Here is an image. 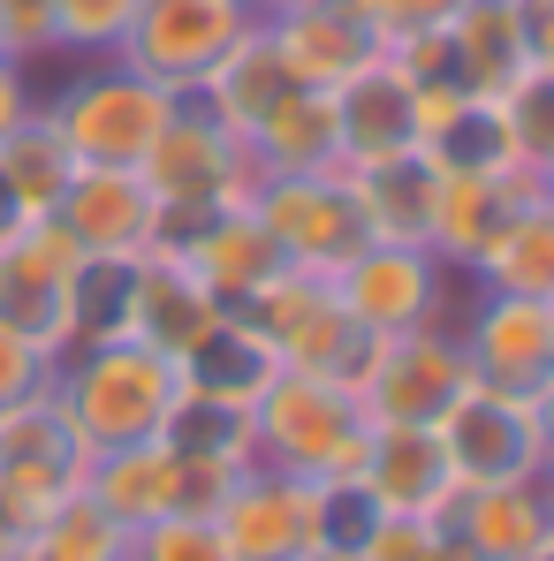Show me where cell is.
Here are the masks:
<instances>
[{
	"mask_svg": "<svg viewBox=\"0 0 554 561\" xmlns=\"http://www.w3.org/2000/svg\"><path fill=\"white\" fill-rule=\"evenodd\" d=\"M77 152L61 145V129L46 122V114H23L8 137H0V183L15 190V213L23 220H46L54 205H61V190L77 183Z\"/></svg>",
	"mask_w": 554,
	"mask_h": 561,
	"instance_id": "cell-32",
	"label": "cell"
},
{
	"mask_svg": "<svg viewBox=\"0 0 554 561\" xmlns=\"http://www.w3.org/2000/svg\"><path fill=\"white\" fill-rule=\"evenodd\" d=\"M251 433H259V463L289 470V478H350L365 456L372 417L342 379L274 373V387L251 402Z\"/></svg>",
	"mask_w": 554,
	"mask_h": 561,
	"instance_id": "cell-3",
	"label": "cell"
},
{
	"mask_svg": "<svg viewBox=\"0 0 554 561\" xmlns=\"http://www.w3.org/2000/svg\"><path fill=\"white\" fill-rule=\"evenodd\" d=\"M501 114H509V145H517V168L524 175H540L554 168V77H517L509 92H501Z\"/></svg>",
	"mask_w": 554,
	"mask_h": 561,
	"instance_id": "cell-37",
	"label": "cell"
},
{
	"mask_svg": "<svg viewBox=\"0 0 554 561\" xmlns=\"http://www.w3.org/2000/svg\"><path fill=\"white\" fill-rule=\"evenodd\" d=\"M84 259H145L160 228V197L137 168H77L61 205L46 213Z\"/></svg>",
	"mask_w": 554,
	"mask_h": 561,
	"instance_id": "cell-13",
	"label": "cell"
},
{
	"mask_svg": "<svg viewBox=\"0 0 554 561\" xmlns=\"http://www.w3.org/2000/svg\"><path fill=\"white\" fill-rule=\"evenodd\" d=\"M456 485H524L547 470V440H540V410L524 394H501V387H463L456 410L433 425Z\"/></svg>",
	"mask_w": 554,
	"mask_h": 561,
	"instance_id": "cell-10",
	"label": "cell"
},
{
	"mask_svg": "<svg viewBox=\"0 0 554 561\" xmlns=\"http://www.w3.org/2000/svg\"><path fill=\"white\" fill-rule=\"evenodd\" d=\"M274 373H281L274 350H267V342H259V334H251V327H244L236 311H228V319H221V327H213V334H205V342L190 350L183 365H176V379H183L190 394H213V402H244V410H251V402H259V394L274 387Z\"/></svg>",
	"mask_w": 554,
	"mask_h": 561,
	"instance_id": "cell-31",
	"label": "cell"
},
{
	"mask_svg": "<svg viewBox=\"0 0 554 561\" xmlns=\"http://www.w3.org/2000/svg\"><path fill=\"white\" fill-rule=\"evenodd\" d=\"M15 554H23V531H15V516L0 508V561H15Z\"/></svg>",
	"mask_w": 554,
	"mask_h": 561,
	"instance_id": "cell-46",
	"label": "cell"
},
{
	"mask_svg": "<svg viewBox=\"0 0 554 561\" xmlns=\"http://www.w3.org/2000/svg\"><path fill=\"white\" fill-rule=\"evenodd\" d=\"M532 190H540V197L554 205V168H540V175H532Z\"/></svg>",
	"mask_w": 554,
	"mask_h": 561,
	"instance_id": "cell-49",
	"label": "cell"
},
{
	"mask_svg": "<svg viewBox=\"0 0 554 561\" xmlns=\"http://www.w3.org/2000/svg\"><path fill=\"white\" fill-rule=\"evenodd\" d=\"M84 493L122 524V531H145L160 516H183V463L176 448L160 440H137V448H99L84 463Z\"/></svg>",
	"mask_w": 554,
	"mask_h": 561,
	"instance_id": "cell-24",
	"label": "cell"
},
{
	"mask_svg": "<svg viewBox=\"0 0 554 561\" xmlns=\"http://www.w3.org/2000/svg\"><path fill=\"white\" fill-rule=\"evenodd\" d=\"M471 280L486 296H554V205L540 190L517 197V213L494 228V243L471 259Z\"/></svg>",
	"mask_w": 554,
	"mask_h": 561,
	"instance_id": "cell-26",
	"label": "cell"
},
{
	"mask_svg": "<svg viewBox=\"0 0 554 561\" xmlns=\"http://www.w3.org/2000/svg\"><path fill=\"white\" fill-rule=\"evenodd\" d=\"M251 213H259V228L274 236L281 266L319 274V280L372 243L365 213H358V190H350L342 168H319V175H259Z\"/></svg>",
	"mask_w": 554,
	"mask_h": 561,
	"instance_id": "cell-5",
	"label": "cell"
},
{
	"mask_svg": "<svg viewBox=\"0 0 554 561\" xmlns=\"http://www.w3.org/2000/svg\"><path fill=\"white\" fill-rule=\"evenodd\" d=\"M236 561H296L312 547V478H289L274 463H244L228 501L213 508Z\"/></svg>",
	"mask_w": 554,
	"mask_h": 561,
	"instance_id": "cell-14",
	"label": "cell"
},
{
	"mask_svg": "<svg viewBox=\"0 0 554 561\" xmlns=\"http://www.w3.org/2000/svg\"><path fill=\"white\" fill-rule=\"evenodd\" d=\"M54 365H61V357H54L31 327L0 319V410H15V402L46 394V387H54Z\"/></svg>",
	"mask_w": 554,
	"mask_h": 561,
	"instance_id": "cell-39",
	"label": "cell"
},
{
	"mask_svg": "<svg viewBox=\"0 0 554 561\" xmlns=\"http://www.w3.org/2000/svg\"><path fill=\"white\" fill-rule=\"evenodd\" d=\"M524 175H441L433 190V259H449V266H471L486 243H494V228L517 213V197H524Z\"/></svg>",
	"mask_w": 554,
	"mask_h": 561,
	"instance_id": "cell-29",
	"label": "cell"
},
{
	"mask_svg": "<svg viewBox=\"0 0 554 561\" xmlns=\"http://www.w3.org/2000/svg\"><path fill=\"white\" fill-rule=\"evenodd\" d=\"M456 350L478 387H501V394H540L554 379V311L540 296H486L463 311Z\"/></svg>",
	"mask_w": 554,
	"mask_h": 561,
	"instance_id": "cell-12",
	"label": "cell"
},
{
	"mask_svg": "<svg viewBox=\"0 0 554 561\" xmlns=\"http://www.w3.org/2000/svg\"><path fill=\"white\" fill-rule=\"evenodd\" d=\"M221 319H228V311L205 296V280L190 274L183 259H160V251L137 259V274H129V334H122V342H145L152 357L183 365Z\"/></svg>",
	"mask_w": 554,
	"mask_h": 561,
	"instance_id": "cell-17",
	"label": "cell"
},
{
	"mask_svg": "<svg viewBox=\"0 0 554 561\" xmlns=\"http://www.w3.org/2000/svg\"><path fill=\"white\" fill-rule=\"evenodd\" d=\"M251 23H259L251 0H145L114 61H129L137 77H152V84H168L176 99H190L213 77V61H221Z\"/></svg>",
	"mask_w": 554,
	"mask_h": 561,
	"instance_id": "cell-8",
	"label": "cell"
},
{
	"mask_svg": "<svg viewBox=\"0 0 554 561\" xmlns=\"http://www.w3.org/2000/svg\"><path fill=\"white\" fill-rule=\"evenodd\" d=\"M176 259H183L190 274L205 280V296H213L221 311L251 304V296H259V288L281 274V251H274V236L259 228V213H251V205H221V213H213V220L190 236Z\"/></svg>",
	"mask_w": 554,
	"mask_h": 561,
	"instance_id": "cell-21",
	"label": "cell"
},
{
	"mask_svg": "<svg viewBox=\"0 0 554 561\" xmlns=\"http://www.w3.org/2000/svg\"><path fill=\"white\" fill-rule=\"evenodd\" d=\"M441 554V516H380L358 561H433Z\"/></svg>",
	"mask_w": 554,
	"mask_h": 561,
	"instance_id": "cell-41",
	"label": "cell"
},
{
	"mask_svg": "<svg viewBox=\"0 0 554 561\" xmlns=\"http://www.w3.org/2000/svg\"><path fill=\"white\" fill-rule=\"evenodd\" d=\"M176 106L183 99L168 84H152V77H137L129 61H77L69 84L38 92V114L61 129V145L84 168H137Z\"/></svg>",
	"mask_w": 554,
	"mask_h": 561,
	"instance_id": "cell-2",
	"label": "cell"
},
{
	"mask_svg": "<svg viewBox=\"0 0 554 561\" xmlns=\"http://www.w3.org/2000/svg\"><path fill=\"white\" fill-rule=\"evenodd\" d=\"M524 561H554V547H547V554H524Z\"/></svg>",
	"mask_w": 554,
	"mask_h": 561,
	"instance_id": "cell-51",
	"label": "cell"
},
{
	"mask_svg": "<svg viewBox=\"0 0 554 561\" xmlns=\"http://www.w3.org/2000/svg\"><path fill=\"white\" fill-rule=\"evenodd\" d=\"M441 31H449V54H456L463 92L501 99L517 77H532V54H524V8H517V0H463Z\"/></svg>",
	"mask_w": 554,
	"mask_h": 561,
	"instance_id": "cell-25",
	"label": "cell"
},
{
	"mask_svg": "<svg viewBox=\"0 0 554 561\" xmlns=\"http://www.w3.org/2000/svg\"><path fill=\"white\" fill-rule=\"evenodd\" d=\"M380 531V501L365 493V478H312V547L335 554H365V539Z\"/></svg>",
	"mask_w": 554,
	"mask_h": 561,
	"instance_id": "cell-35",
	"label": "cell"
},
{
	"mask_svg": "<svg viewBox=\"0 0 554 561\" xmlns=\"http://www.w3.org/2000/svg\"><path fill=\"white\" fill-rule=\"evenodd\" d=\"M251 145V168L259 175H319V168H342V137H335V92H289L244 137Z\"/></svg>",
	"mask_w": 554,
	"mask_h": 561,
	"instance_id": "cell-28",
	"label": "cell"
},
{
	"mask_svg": "<svg viewBox=\"0 0 554 561\" xmlns=\"http://www.w3.org/2000/svg\"><path fill=\"white\" fill-rule=\"evenodd\" d=\"M365 8V23L395 46V38H418V31H441L449 15H456L463 0H358Z\"/></svg>",
	"mask_w": 554,
	"mask_h": 561,
	"instance_id": "cell-42",
	"label": "cell"
},
{
	"mask_svg": "<svg viewBox=\"0 0 554 561\" xmlns=\"http://www.w3.org/2000/svg\"><path fill=\"white\" fill-rule=\"evenodd\" d=\"M137 175L152 183L160 205H251V190H259L251 145L236 129H221L197 99H183L168 114V129L152 137V152L137 160Z\"/></svg>",
	"mask_w": 554,
	"mask_h": 561,
	"instance_id": "cell-9",
	"label": "cell"
},
{
	"mask_svg": "<svg viewBox=\"0 0 554 561\" xmlns=\"http://www.w3.org/2000/svg\"><path fill=\"white\" fill-rule=\"evenodd\" d=\"M358 190V213H365L372 243H433V160L426 152H395L380 168H342Z\"/></svg>",
	"mask_w": 554,
	"mask_h": 561,
	"instance_id": "cell-27",
	"label": "cell"
},
{
	"mask_svg": "<svg viewBox=\"0 0 554 561\" xmlns=\"http://www.w3.org/2000/svg\"><path fill=\"white\" fill-rule=\"evenodd\" d=\"M418 152L433 160V175H524L501 99L478 92H418Z\"/></svg>",
	"mask_w": 554,
	"mask_h": 561,
	"instance_id": "cell-18",
	"label": "cell"
},
{
	"mask_svg": "<svg viewBox=\"0 0 554 561\" xmlns=\"http://www.w3.org/2000/svg\"><path fill=\"white\" fill-rule=\"evenodd\" d=\"M129 561H236L213 516H160L129 531Z\"/></svg>",
	"mask_w": 554,
	"mask_h": 561,
	"instance_id": "cell-38",
	"label": "cell"
},
{
	"mask_svg": "<svg viewBox=\"0 0 554 561\" xmlns=\"http://www.w3.org/2000/svg\"><path fill=\"white\" fill-rule=\"evenodd\" d=\"M160 448H176L190 463H259V433L244 402H213V394H176L160 417Z\"/></svg>",
	"mask_w": 554,
	"mask_h": 561,
	"instance_id": "cell-33",
	"label": "cell"
},
{
	"mask_svg": "<svg viewBox=\"0 0 554 561\" xmlns=\"http://www.w3.org/2000/svg\"><path fill=\"white\" fill-rule=\"evenodd\" d=\"M532 410H540V440H547V463H554V379L532 394Z\"/></svg>",
	"mask_w": 554,
	"mask_h": 561,
	"instance_id": "cell-44",
	"label": "cell"
},
{
	"mask_svg": "<svg viewBox=\"0 0 554 561\" xmlns=\"http://www.w3.org/2000/svg\"><path fill=\"white\" fill-rule=\"evenodd\" d=\"M358 478L380 501V516H441L456 501V470L433 425H372Z\"/></svg>",
	"mask_w": 554,
	"mask_h": 561,
	"instance_id": "cell-16",
	"label": "cell"
},
{
	"mask_svg": "<svg viewBox=\"0 0 554 561\" xmlns=\"http://www.w3.org/2000/svg\"><path fill=\"white\" fill-rule=\"evenodd\" d=\"M23 547H31L38 561H129V531H122L92 493L77 485V493H69V501L23 539Z\"/></svg>",
	"mask_w": 554,
	"mask_h": 561,
	"instance_id": "cell-34",
	"label": "cell"
},
{
	"mask_svg": "<svg viewBox=\"0 0 554 561\" xmlns=\"http://www.w3.org/2000/svg\"><path fill=\"white\" fill-rule=\"evenodd\" d=\"M296 8H312V0H251V15H259V23H274V15H296Z\"/></svg>",
	"mask_w": 554,
	"mask_h": 561,
	"instance_id": "cell-47",
	"label": "cell"
},
{
	"mask_svg": "<svg viewBox=\"0 0 554 561\" xmlns=\"http://www.w3.org/2000/svg\"><path fill=\"white\" fill-rule=\"evenodd\" d=\"M23 114H38V84H31V69H23V61H8V54H0V137H8Z\"/></svg>",
	"mask_w": 554,
	"mask_h": 561,
	"instance_id": "cell-43",
	"label": "cell"
},
{
	"mask_svg": "<svg viewBox=\"0 0 554 561\" xmlns=\"http://www.w3.org/2000/svg\"><path fill=\"white\" fill-rule=\"evenodd\" d=\"M547 311H554V296H547Z\"/></svg>",
	"mask_w": 554,
	"mask_h": 561,
	"instance_id": "cell-52",
	"label": "cell"
},
{
	"mask_svg": "<svg viewBox=\"0 0 554 561\" xmlns=\"http://www.w3.org/2000/svg\"><path fill=\"white\" fill-rule=\"evenodd\" d=\"M129 274H137V259H77L61 311H54V357H77V350L129 334Z\"/></svg>",
	"mask_w": 554,
	"mask_h": 561,
	"instance_id": "cell-30",
	"label": "cell"
},
{
	"mask_svg": "<svg viewBox=\"0 0 554 561\" xmlns=\"http://www.w3.org/2000/svg\"><path fill=\"white\" fill-rule=\"evenodd\" d=\"M15 228H31V220H23V213H15V190L0 183V243H8V236H15Z\"/></svg>",
	"mask_w": 554,
	"mask_h": 561,
	"instance_id": "cell-45",
	"label": "cell"
},
{
	"mask_svg": "<svg viewBox=\"0 0 554 561\" xmlns=\"http://www.w3.org/2000/svg\"><path fill=\"white\" fill-rule=\"evenodd\" d=\"M236 319L274 350L281 373H319V379H342V387H358L372 342H380V334H365V327L335 304L327 280L296 274V266H281L251 304H236Z\"/></svg>",
	"mask_w": 554,
	"mask_h": 561,
	"instance_id": "cell-4",
	"label": "cell"
},
{
	"mask_svg": "<svg viewBox=\"0 0 554 561\" xmlns=\"http://www.w3.org/2000/svg\"><path fill=\"white\" fill-rule=\"evenodd\" d=\"M267 31H274L281 61L296 69V84H312V92H342L372 61H387V38L365 23L358 0H312L296 15H274Z\"/></svg>",
	"mask_w": 554,
	"mask_h": 561,
	"instance_id": "cell-15",
	"label": "cell"
},
{
	"mask_svg": "<svg viewBox=\"0 0 554 561\" xmlns=\"http://www.w3.org/2000/svg\"><path fill=\"white\" fill-rule=\"evenodd\" d=\"M441 524L471 547V561H524V554H547L554 547L540 478H524V485H456Z\"/></svg>",
	"mask_w": 554,
	"mask_h": 561,
	"instance_id": "cell-20",
	"label": "cell"
},
{
	"mask_svg": "<svg viewBox=\"0 0 554 561\" xmlns=\"http://www.w3.org/2000/svg\"><path fill=\"white\" fill-rule=\"evenodd\" d=\"M540 493H547V524H554V463L540 470Z\"/></svg>",
	"mask_w": 554,
	"mask_h": 561,
	"instance_id": "cell-50",
	"label": "cell"
},
{
	"mask_svg": "<svg viewBox=\"0 0 554 561\" xmlns=\"http://www.w3.org/2000/svg\"><path fill=\"white\" fill-rule=\"evenodd\" d=\"M289 92H304V84H296V69L281 61L274 31H267V23H251V31H244V38H236V46L213 61V77H205L190 99H197V106H205L221 129L251 137V129H259V122H267V114H274Z\"/></svg>",
	"mask_w": 554,
	"mask_h": 561,
	"instance_id": "cell-22",
	"label": "cell"
},
{
	"mask_svg": "<svg viewBox=\"0 0 554 561\" xmlns=\"http://www.w3.org/2000/svg\"><path fill=\"white\" fill-rule=\"evenodd\" d=\"M335 137H342V168H380L395 152H418V84L395 61H372L365 77L335 92Z\"/></svg>",
	"mask_w": 554,
	"mask_h": 561,
	"instance_id": "cell-19",
	"label": "cell"
},
{
	"mask_svg": "<svg viewBox=\"0 0 554 561\" xmlns=\"http://www.w3.org/2000/svg\"><path fill=\"white\" fill-rule=\"evenodd\" d=\"M471 387L456 334L449 327H410V334H380L358 373V410L372 425H441L456 410V394Z\"/></svg>",
	"mask_w": 554,
	"mask_h": 561,
	"instance_id": "cell-7",
	"label": "cell"
},
{
	"mask_svg": "<svg viewBox=\"0 0 554 561\" xmlns=\"http://www.w3.org/2000/svg\"><path fill=\"white\" fill-rule=\"evenodd\" d=\"M145 0H54V54L69 61H114Z\"/></svg>",
	"mask_w": 554,
	"mask_h": 561,
	"instance_id": "cell-36",
	"label": "cell"
},
{
	"mask_svg": "<svg viewBox=\"0 0 554 561\" xmlns=\"http://www.w3.org/2000/svg\"><path fill=\"white\" fill-rule=\"evenodd\" d=\"M0 54L38 69L54 54V0H0Z\"/></svg>",
	"mask_w": 554,
	"mask_h": 561,
	"instance_id": "cell-40",
	"label": "cell"
},
{
	"mask_svg": "<svg viewBox=\"0 0 554 561\" xmlns=\"http://www.w3.org/2000/svg\"><path fill=\"white\" fill-rule=\"evenodd\" d=\"M77 243L54 228V220H31L0 243V319L31 327L46 350H54V311H61V288L77 274Z\"/></svg>",
	"mask_w": 554,
	"mask_h": 561,
	"instance_id": "cell-23",
	"label": "cell"
},
{
	"mask_svg": "<svg viewBox=\"0 0 554 561\" xmlns=\"http://www.w3.org/2000/svg\"><path fill=\"white\" fill-rule=\"evenodd\" d=\"M183 394V379L168 357H152L145 342H99L54 365V402L69 410V425L84 433V448H137L160 440L168 402Z\"/></svg>",
	"mask_w": 554,
	"mask_h": 561,
	"instance_id": "cell-1",
	"label": "cell"
},
{
	"mask_svg": "<svg viewBox=\"0 0 554 561\" xmlns=\"http://www.w3.org/2000/svg\"><path fill=\"white\" fill-rule=\"evenodd\" d=\"M84 463H92V448L69 425V410L54 402V387L0 410V508L15 516L23 539L84 485Z\"/></svg>",
	"mask_w": 554,
	"mask_h": 561,
	"instance_id": "cell-6",
	"label": "cell"
},
{
	"mask_svg": "<svg viewBox=\"0 0 554 561\" xmlns=\"http://www.w3.org/2000/svg\"><path fill=\"white\" fill-rule=\"evenodd\" d=\"M441 259L426 243H365L358 259H342L327 288L335 304L365 327V334H410V327H433L441 311Z\"/></svg>",
	"mask_w": 554,
	"mask_h": 561,
	"instance_id": "cell-11",
	"label": "cell"
},
{
	"mask_svg": "<svg viewBox=\"0 0 554 561\" xmlns=\"http://www.w3.org/2000/svg\"><path fill=\"white\" fill-rule=\"evenodd\" d=\"M296 561H358V554H335V547H304Z\"/></svg>",
	"mask_w": 554,
	"mask_h": 561,
	"instance_id": "cell-48",
	"label": "cell"
}]
</instances>
